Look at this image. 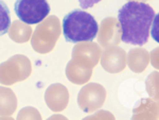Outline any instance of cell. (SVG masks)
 <instances>
[{"label": "cell", "instance_id": "1", "mask_svg": "<svg viewBox=\"0 0 159 120\" xmlns=\"http://www.w3.org/2000/svg\"><path fill=\"white\" fill-rule=\"evenodd\" d=\"M155 11L141 1H127L118 12L121 40L125 44L143 46L150 37Z\"/></svg>", "mask_w": 159, "mask_h": 120}, {"label": "cell", "instance_id": "2", "mask_svg": "<svg viewBox=\"0 0 159 120\" xmlns=\"http://www.w3.org/2000/svg\"><path fill=\"white\" fill-rule=\"evenodd\" d=\"M63 34L68 43L92 42L97 37L99 25L91 14L84 10L75 9L69 12L61 22Z\"/></svg>", "mask_w": 159, "mask_h": 120}, {"label": "cell", "instance_id": "3", "mask_svg": "<svg viewBox=\"0 0 159 120\" xmlns=\"http://www.w3.org/2000/svg\"><path fill=\"white\" fill-rule=\"evenodd\" d=\"M61 32L60 19L55 15L46 17L32 34L31 45L34 51L42 54L49 53L55 47Z\"/></svg>", "mask_w": 159, "mask_h": 120}, {"label": "cell", "instance_id": "4", "mask_svg": "<svg viewBox=\"0 0 159 120\" xmlns=\"http://www.w3.org/2000/svg\"><path fill=\"white\" fill-rule=\"evenodd\" d=\"M32 71L31 62L25 55L16 54L0 64V83L13 85L28 79Z\"/></svg>", "mask_w": 159, "mask_h": 120}, {"label": "cell", "instance_id": "5", "mask_svg": "<svg viewBox=\"0 0 159 120\" xmlns=\"http://www.w3.org/2000/svg\"><path fill=\"white\" fill-rule=\"evenodd\" d=\"M14 10L22 22L36 25L49 15L50 4L47 0H16Z\"/></svg>", "mask_w": 159, "mask_h": 120}, {"label": "cell", "instance_id": "6", "mask_svg": "<svg viewBox=\"0 0 159 120\" xmlns=\"http://www.w3.org/2000/svg\"><path fill=\"white\" fill-rule=\"evenodd\" d=\"M106 99V89L99 83H88L78 95V104L85 113H92L102 108Z\"/></svg>", "mask_w": 159, "mask_h": 120}, {"label": "cell", "instance_id": "7", "mask_svg": "<svg viewBox=\"0 0 159 120\" xmlns=\"http://www.w3.org/2000/svg\"><path fill=\"white\" fill-rule=\"evenodd\" d=\"M100 61L102 68L107 72H121L126 67V52L117 45L109 46L101 51Z\"/></svg>", "mask_w": 159, "mask_h": 120}, {"label": "cell", "instance_id": "8", "mask_svg": "<svg viewBox=\"0 0 159 120\" xmlns=\"http://www.w3.org/2000/svg\"><path fill=\"white\" fill-rule=\"evenodd\" d=\"M98 43L102 47L118 45L121 39V28L117 18L106 17L102 20L98 30Z\"/></svg>", "mask_w": 159, "mask_h": 120}, {"label": "cell", "instance_id": "9", "mask_svg": "<svg viewBox=\"0 0 159 120\" xmlns=\"http://www.w3.org/2000/svg\"><path fill=\"white\" fill-rule=\"evenodd\" d=\"M93 66L85 61L72 58L66 66V76L70 82L78 85H83L91 78Z\"/></svg>", "mask_w": 159, "mask_h": 120}, {"label": "cell", "instance_id": "10", "mask_svg": "<svg viewBox=\"0 0 159 120\" xmlns=\"http://www.w3.org/2000/svg\"><path fill=\"white\" fill-rule=\"evenodd\" d=\"M45 100L51 111L61 112L69 103V91L63 84H52L46 90Z\"/></svg>", "mask_w": 159, "mask_h": 120}, {"label": "cell", "instance_id": "11", "mask_svg": "<svg viewBox=\"0 0 159 120\" xmlns=\"http://www.w3.org/2000/svg\"><path fill=\"white\" fill-rule=\"evenodd\" d=\"M101 47L97 43H78L72 49V58H79V60L85 61V62L96 66L99 63L100 57H101Z\"/></svg>", "mask_w": 159, "mask_h": 120}, {"label": "cell", "instance_id": "12", "mask_svg": "<svg viewBox=\"0 0 159 120\" xmlns=\"http://www.w3.org/2000/svg\"><path fill=\"white\" fill-rule=\"evenodd\" d=\"M150 63V54L143 48H134L126 54V64L134 72H142Z\"/></svg>", "mask_w": 159, "mask_h": 120}, {"label": "cell", "instance_id": "13", "mask_svg": "<svg viewBox=\"0 0 159 120\" xmlns=\"http://www.w3.org/2000/svg\"><path fill=\"white\" fill-rule=\"evenodd\" d=\"M17 108V98L14 91L6 86H0V117H11Z\"/></svg>", "mask_w": 159, "mask_h": 120}, {"label": "cell", "instance_id": "14", "mask_svg": "<svg viewBox=\"0 0 159 120\" xmlns=\"http://www.w3.org/2000/svg\"><path fill=\"white\" fill-rule=\"evenodd\" d=\"M9 36L12 40L22 44L30 39V36L32 34V29L30 25H27L21 20H15L12 22V25L9 28Z\"/></svg>", "mask_w": 159, "mask_h": 120}, {"label": "cell", "instance_id": "15", "mask_svg": "<svg viewBox=\"0 0 159 120\" xmlns=\"http://www.w3.org/2000/svg\"><path fill=\"white\" fill-rule=\"evenodd\" d=\"M10 25H11V14L9 7L3 0H0V36L7 33Z\"/></svg>", "mask_w": 159, "mask_h": 120}, {"label": "cell", "instance_id": "16", "mask_svg": "<svg viewBox=\"0 0 159 120\" xmlns=\"http://www.w3.org/2000/svg\"><path fill=\"white\" fill-rule=\"evenodd\" d=\"M18 119H40V115L36 108H22L21 112L17 116Z\"/></svg>", "mask_w": 159, "mask_h": 120}, {"label": "cell", "instance_id": "17", "mask_svg": "<svg viewBox=\"0 0 159 120\" xmlns=\"http://www.w3.org/2000/svg\"><path fill=\"white\" fill-rule=\"evenodd\" d=\"M101 0H79L80 7L82 9H89V7H93L94 4H97Z\"/></svg>", "mask_w": 159, "mask_h": 120}, {"label": "cell", "instance_id": "18", "mask_svg": "<svg viewBox=\"0 0 159 120\" xmlns=\"http://www.w3.org/2000/svg\"><path fill=\"white\" fill-rule=\"evenodd\" d=\"M90 118H111V119H114V116L106 111H100L97 115L89 116V117H87L86 119H90Z\"/></svg>", "mask_w": 159, "mask_h": 120}, {"label": "cell", "instance_id": "19", "mask_svg": "<svg viewBox=\"0 0 159 120\" xmlns=\"http://www.w3.org/2000/svg\"><path fill=\"white\" fill-rule=\"evenodd\" d=\"M129 1H137V0H129ZM141 2H143V1H147V0H140Z\"/></svg>", "mask_w": 159, "mask_h": 120}]
</instances>
